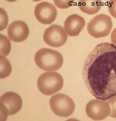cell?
I'll list each match as a JSON object with an SVG mask.
<instances>
[{
	"mask_svg": "<svg viewBox=\"0 0 116 121\" xmlns=\"http://www.w3.org/2000/svg\"><path fill=\"white\" fill-rule=\"evenodd\" d=\"M82 76L90 92L98 99L116 96V46L99 43L86 58Z\"/></svg>",
	"mask_w": 116,
	"mask_h": 121,
	"instance_id": "1",
	"label": "cell"
},
{
	"mask_svg": "<svg viewBox=\"0 0 116 121\" xmlns=\"http://www.w3.org/2000/svg\"><path fill=\"white\" fill-rule=\"evenodd\" d=\"M34 60L39 68L46 71L59 70L64 62L61 54L48 48H43L38 50L35 54Z\"/></svg>",
	"mask_w": 116,
	"mask_h": 121,
	"instance_id": "2",
	"label": "cell"
},
{
	"mask_svg": "<svg viewBox=\"0 0 116 121\" xmlns=\"http://www.w3.org/2000/svg\"><path fill=\"white\" fill-rule=\"evenodd\" d=\"M62 76L55 72H47L41 74L37 80L39 91L46 95H51L59 91L63 86Z\"/></svg>",
	"mask_w": 116,
	"mask_h": 121,
	"instance_id": "3",
	"label": "cell"
},
{
	"mask_svg": "<svg viewBox=\"0 0 116 121\" xmlns=\"http://www.w3.org/2000/svg\"><path fill=\"white\" fill-rule=\"evenodd\" d=\"M1 121L7 120L8 116L18 113L23 107V100L21 96L14 92H5L1 99Z\"/></svg>",
	"mask_w": 116,
	"mask_h": 121,
	"instance_id": "4",
	"label": "cell"
},
{
	"mask_svg": "<svg viewBox=\"0 0 116 121\" xmlns=\"http://www.w3.org/2000/svg\"><path fill=\"white\" fill-rule=\"evenodd\" d=\"M49 104L53 113L60 117L70 116L73 114L75 106L72 98L60 93L52 96Z\"/></svg>",
	"mask_w": 116,
	"mask_h": 121,
	"instance_id": "5",
	"label": "cell"
},
{
	"mask_svg": "<svg viewBox=\"0 0 116 121\" xmlns=\"http://www.w3.org/2000/svg\"><path fill=\"white\" fill-rule=\"evenodd\" d=\"M113 27L112 21L109 16L100 14L94 16L87 24V31L91 36L99 38L107 36Z\"/></svg>",
	"mask_w": 116,
	"mask_h": 121,
	"instance_id": "6",
	"label": "cell"
},
{
	"mask_svg": "<svg viewBox=\"0 0 116 121\" xmlns=\"http://www.w3.org/2000/svg\"><path fill=\"white\" fill-rule=\"evenodd\" d=\"M43 39L48 45L58 48L63 46L67 42L68 34L61 26L53 24L45 30Z\"/></svg>",
	"mask_w": 116,
	"mask_h": 121,
	"instance_id": "7",
	"label": "cell"
},
{
	"mask_svg": "<svg viewBox=\"0 0 116 121\" xmlns=\"http://www.w3.org/2000/svg\"><path fill=\"white\" fill-rule=\"evenodd\" d=\"M85 111L88 117L95 121H100L109 116L110 108L106 100L97 99L87 103Z\"/></svg>",
	"mask_w": 116,
	"mask_h": 121,
	"instance_id": "8",
	"label": "cell"
},
{
	"mask_svg": "<svg viewBox=\"0 0 116 121\" xmlns=\"http://www.w3.org/2000/svg\"><path fill=\"white\" fill-rule=\"evenodd\" d=\"M34 15L37 20L43 24L52 23L57 16L56 8L52 4L42 2L38 4L34 9Z\"/></svg>",
	"mask_w": 116,
	"mask_h": 121,
	"instance_id": "9",
	"label": "cell"
},
{
	"mask_svg": "<svg viewBox=\"0 0 116 121\" xmlns=\"http://www.w3.org/2000/svg\"><path fill=\"white\" fill-rule=\"evenodd\" d=\"M7 32L9 39L16 43L25 41L29 35L28 25L25 22L21 20H16L11 23Z\"/></svg>",
	"mask_w": 116,
	"mask_h": 121,
	"instance_id": "10",
	"label": "cell"
},
{
	"mask_svg": "<svg viewBox=\"0 0 116 121\" xmlns=\"http://www.w3.org/2000/svg\"><path fill=\"white\" fill-rule=\"evenodd\" d=\"M85 25L84 17L76 14L69 16L65 19L64 27L69 36L75 37L78 36Z\"/></svg>",
	"mask_w": 116,
	"mask_h": 121,
	"instance_id": "11",
	"label": "cell"
},
{
	"mask_svg": "<svg viewBox=\"0 0 116 121\" xmlns=\"http://www.w3.org/2000/svg\"><path fill=\"white\" fill-rule=\"evenodd\" d=\"M78 5L82 12L92 15L98 13L100 10L102 2L96 0H81L79 1Z\"/></svg>",
	"mask_w": 116,
	"mask_h": 121,
	"instance_id": "12",
	"label": "cell"
},
{
	"mask_svg": "<svg viewBox=\"0 0 116 121\" xmlns=\"http://www.w3.org/2000/svg\"><path fill=\"white\" fill-rule=\"evenodd\" d=\"M0 78L4 79L9 76L12 72V66L9 60L5 56H0Z\"/></svg>",
	"mask_w": 116,
	"mask_h": 121,
	"instance_id": "13",
	"label": "cell"
},
{
	"mask_svg": "<svg viewBox=\"0 0 116 121\" xmlns=\"http://www.w3.org/2000/svg\"><path fill=\"white\" fill-rule=\"evenodd\" d=\"M0 42H1V56H6L9 54L11 51V43L8 38L4 35H0Z\"/></svg>",
	"mask_w": 116,
	"mask_h": 121,
	"instance_id": "14",
	"label": "cell"
},
{
	"mask_svg": "<svg viewBox=\"0 0 116 121\" xmlns=\"http://www.w3.org/2000/svg\"><path fill=\"white\" fill-rule=\"evenodd\" d=\"M1 14V25H0V31H3L6 28L9 22V17L6 12L3 9H0Z\"/></svg>",
	"mask_w": 116,
	"mask_h": 121,
	"instance_id": "15",
	"label": "cell"
},
{
	"mask_svg": "<svg viewBox=\"0 0 116 121\" xmlns=\"http://www.w3.org/2000/svg\"><path fill=\"white\" fill-rule=\"evenodd\" d=\"M107 101L110 108L109 116L113 118H116V96L108 99Z\"/></svg>",
	"mask_w": 116,
	"mask_h": 121,
	"instance_id": "16",
	"label": "cell"
},
{
	"mask_svg": "<svg viewBox=\"0 0 116 121\" xmlns=\"http://www.w3.org/2000/svg\"><path fill=\"white\" fill-rule=\"evenodd\" d=\"M54 2L60 9H67L73 4L74 1H54Z\"/></svg>",
	"mask_w": 116,
	"mask_h": 121,
	"instance_id": "17",
	"label": "cell"
},
{
	"mask_svg": "<svg viewBox=\"0 0 116 121\" xmlns=\"http://www.w3.org/2000/svg\"><path fill=\"white\" fill-rule=\"evenodd\" d=\"M108 7L109 13L113 17L116 18V0L109 1Z\"/></svg>",
	"mask_w": 116,
	"mask_h": 121,
	"instance_id": "18",
	"label": "cell"
},
{
	"mask_svg": "<svg viewBox=\"0 0 116 121\" xmlns=\"http://www.w3.org/2000/svg\"><path fill=\"white\" fill-rule=\"evenodd\" d=\"M111 40L112 44L116 46V28L112 31L111 36Z\"/></svg>",
	"mask_w": 116,
	"mask_h": 121,
	"instance_id": "19",
	"label": "cell"
}]
</instances>
